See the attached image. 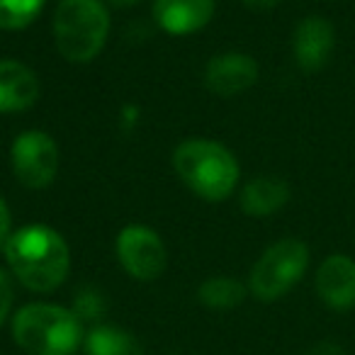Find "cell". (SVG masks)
Here are the masks:
<instances>
[{
  "instance_id": "obj_17",
  "label": "cell",
  "mask_w": 355,
  "mask_h": 355,
  "mask_svg": "<svg viewBox=\"0 0 355 355\" xmlns=\"http://www.w3.org/2000/svg\"><path fill=\"white\" fill-rule=\"evenodd\" d=\"M73 314L78 316L83 324H103L105 314H107V300L98 287H80L73 295V304H71Z\"/></svg>"
},
{
  "instance_id": "obj_19",
  "label": "cell",
  "mask_w": 355,
  "mask_h": 355,
  "mask_svg": "<svg viewBox=\"0 0 355 355\" xmlns=\"http://www.w3.org/2000/svg\"><path fill=\"white\" fill-rule=\"evenodd\" d=\"M12 214H10V207H8V202L3 198H0V253L6 251L8 241H10L12 236Z\"/></svg>"
},
{
  "instance_id": "obj_7",
  "label": "cell",
  "mask_w": 355,
  "mask_h": 355,
  "mask_svg": "<svg viewBox=\"0 0 355 355\" xmlns=\"http://www.w3.org/2000/svg\"><path fill=\"white\" fill-rule=\"evenodd\" d=\"M114 253L129 277L139 282H151L163 275L168 266V251L156 229L146 224H127L117 234Z\"/></svg>"
},
{
  "instance_id": "obj_12",
  "label": "cell",
  "mask_w": 355,
  "mask_h": 355,
  "mask_svg": "<svg viewBox=\"0 0 355 355\" xmlns=\"http://www.w3.org/2000/svg\"><path fill=\"white\" fill-rule=\"evenodd\" d=\"M42 85L37 73L17 59H0V114H15L35 107Z\"/></svg>"
},
{
  "instance_id": "obj_5",
  "label": "cell",
  "mask_w": 355,
  "mask_h": 355,
  "mask_svg": "<svg viewBox=\"0 0 355 355\" xmlns=\"http://www.w3.org/2000/svg\"><path fill=\"white\" fill-rule=\"evenodd\" d=\"M311 253L302 239H280L261 253L248 275V292L258 302H277L309 270Z\"/></svg>"
},
{
  "instance_id": "obj_8",
  "label": "cell",
  "mask_w": 355,
  "mask_h": 355,
  "mask_svg": "<svg viewBox=\"0 0 355 355\" xmlns=\"http://www.w3.org/2000/svg\"><path fill=\"white\" fill-rule=\"evenodd\" d=\"M261 69L251 54L243 51H224L207 61L205 66V85L219 98H236L256 85Z\"/></svg>"
},
{
  "instance_id": "obj_16",
  "label": "cell",
  "mask_w": 355,
  "mask_h": 355,
  "mask_svg": "<svg viewBox=\"0 0 355 355\" xmlns=\"http://www.w3.org/2000/svg\"><path fill=\"white\" fill-rule=\"evenodd\" d=\"M44 6L46 0H0V30H25L42 15Z\"/></svg>"
},
{
  "instance_id": "obj_4",
  "label": "cell",
  "mask_w": 355,
  "mask_h": 355,
  "mask_svg": "<svg viewBox=\"0 0 355 355\" xmlns=\"http://www.w3.org/2000/svg\"><path fill=\"white\" fill-rule=\"evenodd\" d=\"M110 27L105 0H59L51 20L54 46L69 64H90L107 44Z\"/></svg>"
},
{
  "instance_id": "obj_2",
  "label": "cell",
  "mask_w": 355,
  "mask_h": 355,
  "mask_svg": "<svg viewBox=\"0 0 355 355\" xmlns=\"http://www.w3.org/2000/svg\"><path fill=\"white\" fill-rule=\"evenodd\" d=\"M10 334L27 355H76L83 348L85 324L71 306L30 302L12 314Z\"/></svg>"
},
{
  "instance_id": "obj_20",
  "label": "cell",
  "mask_w": 355,
  "mask_h": 355,
  "mask_svg": "<svg viewBox=\"0 0 355 355\" xmlns=\"http://www.w3.org/2000/svg\"><path fill=\"white\" fill-rule=\"evenodd\" d=\"M241 3L248 8V10L266 12V10H272V8H277L282 3V0H241Z\"/></svg>"
},
{
  "instance_id": "obj_23",
  "label": "cell",
  "mask_w": 355,
  "mask_h": 355,
  "mask_svg": "<svg viewBox=\"0 0 355 355\" xmlns=\"http://www.w3.org/2000/svg\"><path fill=\"white\" fill-rule=\"evenodd\" d=\"M173 355H178V353H173Z\"/></svg>"
},
{
  "instance_id": "obj_10",
  "label": "cell",
  "mask_w": 355,
  "mask_h": 355,
  "mask_svg": "<svg viewBox=\"0 0 355 355\" xmlns=\"http://www.w3.org/2000/svg\"><path fill=\"white\" fill-rule=\"evenodd\" d=\"M314 290L321 304L331 311L355 309V258L345 253L326 256L316 268Z\"/></svg>"
},
{
  "instance_id": "obj_22",
  "label": "cell",
  "mask_w": 355,
  "mask_h": 355,
  "mask_svg": "<svg viewBox=\"0 0 355 355\" xmlns=\"http://www.w3.org/2000/svg\"><path fill=\"white\" fill-rule=\"evenodd\" d=\"M107 3L114 8H134V6H139L141 0H107Z\"/></svg>"
},
{
  "instance_id": "obj_14",
  "label": "cell",
  "mask_w": 355,
  "mask_h": 355,
  "mask_svg": "<svg viewBox=\"0 0 355 355\" xmlns=\"http://www.w3.org/2000/svg\"><path fill=\"white\" fill-rule=\"evenodd\" d=\"M85 355H144V348L134 334L122 326L95 324L85 331L83 338Z\"/></svg>"
},
{
  "instance_id": "obj_18",
  "label": "cell",
  "mask_w": 355,
  "mask_h": 355,
  "mask_svg": "<svg viewBox=\"0 0 355 355\" xmlns=\"http://www.w3.org/2000/svg\"><path fill=\"white\" fill-rule=\"evenodd\" d=\"M12 304H15V277L10 270L0 268V329L8 319H12Z\"/></svg>"
},
{
  "instance_id": "obj_9",
  "label": "cell",
  "mask_w": 355,
  "mask_h": 355,
  "mask_svg": "<svg viewBox=\"0 0 355 355\" xmlns=\"http://www.w3.org/2000/svg\"><path fill=\"white\" fill-rule=\"evenodd\" d=\"M336 49V30L324 15H306L292 32V56L306 73H316L331 61Z\"/></svg>"
},
{
  "instance_id": "obj_3",
  "label": "cell",
  "mask_w": 355,
  "mask_h": 355,
  "mask_svg": "<svg viewBox=\"0 0 355 355\" xmlns=\"http://www.w3.org/2000/svg\"><path fill=\"white\" fill-rule=\"evenodd\" d=\"M178 178L207 202H222L236 190L241 168L232 148L212 139H185L173 151Z\"/></svg>"
},
{
  "instance_id": "obj_1",
  "label": "cell",
  "mask_w": 355,
  "mask_h": 355,
  "mask_svg": "<svg viewBox=\"0 0 355 355\" xmlns=\"http://www.w3.org/2000/svg\"><path fill=\"white\" fill-rule=\"evenodd\" d=\"M3 256L10 275L37 295L59 290L71 272L69 243L49 224H25L15 229Z\"/></svg>"
},
{
  "instance_id": "obj_13",
  "label": "cell",
  "mask_w": 355,
  "mask_h": 355,
  "mask_svg": "<svg viewBox=\"0 0 355 355\" xmlns=\"http://www.w3.org/2000/svg\"><path fill=\"white\" fill-rule=\"evenodd\" d=\"M290 198L292 190L285 180L272 175H261L243 185L241 195H239V205H241L243 214H248V217L266 219L277 214L280 209H285Z\"/></svg>"
},
{
  "instance_id": "obj_6",
  "label": "cell",
  "mask_w": 355,
  "mask_h": 355,
  "mask_svg": "<svg viewBox=\"0 0 355 355\" xmlns=\"http://www.w3.org/2000/svg\"><path fill=\"white\" fill-rule=\"evenodd\" d=\"M59 144L42 129H27L12 139L10 166L27 190H46L59 175Z\"/></svg>"
},
{
  "instance_id": "obj_15",
  "label": "cell",
  "mask_w": 355,
  "mask_h": 355,
  "mask_svg": "<svg viewBox=\"0 0 355 355\" xmlns=\"http://www.w3.org/2000/svg\"><path fill=\"white\" fill-rule=\"evenodd\" d=\"M248 295V285H243L241 280L229 275H217L207 277L202 285L198 287V300L202 306L214 311H229L243 304Z\"/></svg>"
},
{
  "instance_id": "obj_21",
  "label": "cell",
  "mask_w": 355,
  "mask_h": 355,
  "mask_svg": "<svg viewBox=\"0 0 355 355\" xmlns=\"http://www.w3.org/2000/svg\"><path fill=\"white\" fill-rule=\"evenodd\" d=\"M306 355H343V353H340L338 345L331 343V340H321V343L311 345V350Z\"/></svg>"
},
{
  "instance_id": "obj_11",
  "label": "cell",
  "mask_w": 355,
  "mask_h": 355,
  "mask_svg": "<svg viewBox=\"0 0 355 355\" xmlns=\"http://www.w3.org/2000/svg\"><path fill=\"white\" fill-rule=\"evenodd\" d=\"M214 0H153V20L166 35L185 37L205 30L214 17Z\"/></svg>"
}]
</instances>
